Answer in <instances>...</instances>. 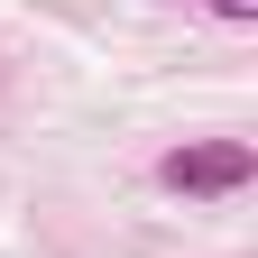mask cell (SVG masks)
<instances>
[{"mask_svg": "<svg viewBox=\"0 0 258 258\" xmlns=\"http://www.w3.org/2000/svg\"><path fill=\"white\" fill-rule=\"evenodd\" d=\"M212 10H221V19H249V10H258V0H212Z\"/></svg>", "mask_w": 258, "mask_h": 258, "instance_id": "obj_2", "label": "cell"}, {"mask_svg": "<svg viewBox=\"0 0 258 258\" xmlns=\"http://www.w3.org/2000/svg\"><path fill=\"white\" fill-rule=\"evenodd\" d=\"M157 175H166L175 194H240V184L258 175V157H249L240 139H221V148H175Z\"/></svg>", "mask_w": 258, "mask_h": 258, "instance_id": "obj_1", "label": "cell"}]
</instances>
